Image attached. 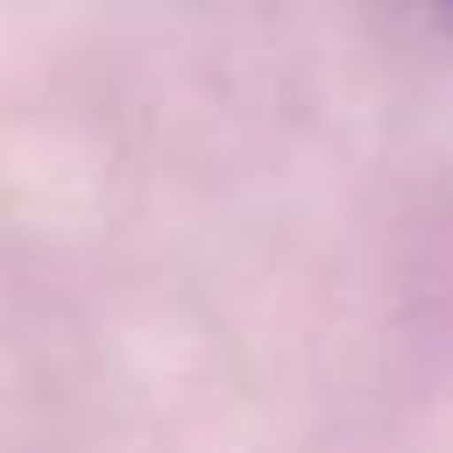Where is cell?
Segmentation results:
<instances>
[{
  "label": "cell",
  "instance_id": "obj_1",
  "mask_svg": "<svg viewBox=\"0 0 453 453\" xmlns=\"http://www.w3.org/2000/svg\"><path fill=\"white\" fill-rule=\"evenodd\" d=\"M446 7H453V0H446Z\"/></svg>",
  "mask_w": 453,
  "mask_h": 453
}]
</instances>
